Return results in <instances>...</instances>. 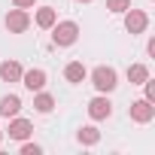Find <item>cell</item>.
Returning a JSON list of instances; mask_svg holds the SVG:
<instances>
[{
    "label": "cell",
    "instance_id": "6da1fadb",
    "mask_svg": "<svg viewBox=\"0 0 155 155\" xmlns=\"http://www.w3.org/2000/svg\"><path fill=\"white\" fill-rule=\"evenodd\" d=\"M79 40V25L76 21H55L52 25V43L55 46H73Z\"/></svg>",
    "mask_w": 155,
    "mask_h": 155
},
{
    "label": "cell",
    "instance_id": "7a4b0ae2",
    "mask_svg": "<svg viewBox=\"0 0 155 155\" xmlns=\"http://www.w3.org/2000/svg\"><path fill=\"white\" fill-rule=\"evenodd\" d=\"M91 85L101 91V94H110L116 85H119V76L113 67H94L91 70Z\"/></svg>",
    "mask_w": 155,
    "mask_h": 155
},
{
    "label": "cell",
    "instance_id": "3957f363",
    "mask_svg": "<svg viewBox=\"0 0 155 155\" xmlns=\"http://www.w3.org/2000/svg\"><path fill=\"white\" fill-rule=\"evenodd\" d=\"M28 28H31V15H28L25 9L15 6V9L6 12V31H9V34H25Z\"/></svg>",
    "mask_w": 155,
    "mask_h": 155
},
{
    "label": "cell",
    "instance_id": "277c9868",
    "mask_svg": "<svg viewBox=\"0 0 155 155\" xmlns=\"http://www.w3.org/2000/svg\"><path fill=\"white\" fill-rule=\"evenodd\" d=\"M146 25H149V15L143 9H131V6L125 9V31L128 34H143Z\"/></svg>",
    "mask_w": 155,
    "mask_h": 155
},
{
    "label": "cell",
    "instance_id": "5b68a950",
    "mask_svg": "<svg viewBox=\"0 0 155 155\" xmlns=\"http://www.w3.org/2000/svg\"><path fill=\"white\" fill-rule=\"evenodd\" d=\"M131 119L137 122V125H146V122H152L155 119V107L143 97V101H134L131 104Z\"/></svg>",
    "mask_w": 155,
    "mask_h": 155
},
{
    "label": "cell",
    "instance_id": "8992f818",
    "mask_svg": "<svg viewBox=\"0 0 155 155\" xmlns=\"http://www.w3.org/2000/svg\"><path fill=\"white\" fill-rule=\"evenodd\" d=\"M110 113H113V104L101 94V97H94L91 104H88V116L94 119V122H104V119H110Z\"/></svg>",
    "mask_w": 155,
    "mask_h": 155
},
{
    "label": "cell",
    "instance_id": "52a82bcc",
    "mask_svg": "<svg viewBox=\"0 0 155 155\" xmlns=\"http://www.w3.org/2000/svg\"><path fill=\"white\" fill-rule=\"evenodd\" d=\"M21 82H25V88L28 91H43V85H46V70H25L21 73Z\"/></svg>",
    "mask_w": 155,
    "mask_h": 155
},
{
    "label": "cell",
    "instance_id": "ba28073f",
    "mask_svg": "<svg viewBox=\"0 0 155 155\" xmlns=\"http://www.w3.org/2000/svg\"><path fill=\"white\" fill-rule=\"evenodd\" d=\"M31 134H34V125H31L28 119L12 116V122H9V137H12V140H28Z\"/></svg>",
    "mask_w": 155,
    "mask_h": 155
},
{
    "label": "cell",
    "instance_id": "9c48e42d",
    "mask_svg": "<svg viewBox=\"0 0 155 155\" xmlns=\"http://www.w3.org/2000/svg\"><path fill=\"white\" fill-rule=\"evenodd\" d=\"M18 110H21V97H18V94H6V97H0V116H3V119L18 116Z\"/></svg>",
    "mask_w": 155,
    "mask_h": 155
},
{
    "label": "cell",
    "instance_id": "30bf717a",
    "mask_svg": "<svg viewBox=\"0 0 155 155\" xmlns=\"http://www.w3.org/2000/svg\"><path fill=\"white\" fill-rule=\"evenodd\" d=\"M21 64L18 61H3V64H0V79H3V82H18L21 79Z\"/></svg>",
    "mask_w": 155,
    "mask_h": 155
},
{
    "label": "cell",
    "instance_id": "8fae6325",
    "mask_svg": "<svg viewBox=\"0 0 155 155\" xmlns=\"http://www.w3.org/2000/svg\"><path fill=\"white\" fill-rule=\"evenodd\" d=\"M64 76H67V82H82L85 79V67H82V61H70L67 67H64Z\"/></svg>",
    "mask_w": 155,
    "mask_h": 155
},
{
    "label": "cell",
    "instance_id": "7c38bea8",
    "mask_svg": "<svg viewBox=\"0 0 155 155\" xmlns=\"http://www.w3.org/2000/svg\"><path fill=\"white\" fill-rule=\"evenodd\" d=\"M146 79H149L146 64H131V67H128V82H131V85H143Z\"/></svg>",
    "mask_w": 155,
    "mask_h": 155
},
{
    "label": "cell",
    "instance_id": "4fadbf2b",
    "mask_svg": "<svg viewBox=\"0 0 155 155\" xmlns=\"http://www.w3.org/2000/svg\"><path fill=\"white\" fill-rule=\"evenodd\" d=\"M76 140H79L82 146H94V143L101 140V131H97L94 125H88V128H79V134H76Z\"/></svg>",
    "mask_w": 155,
    "mask_h": 155
},
{
    "label": "cell",
    "instance_id": "5bb4252c",
    "mask_svg": "<svg viewBox=\"0 0 155 155\" xmlns=\"http://www.w3.org/2000/svg\"><path fill=\"white\" fill-rule=\"evenodd\" d=\"M55 21H58V12H55L52 6H43V9H37V25H40V28H46V31H49Z\"/></svg>",
    "mask_w": 155,
    "mask_h": 155
},
{
    "label": "cell",
    "instance_id": "9a60e30c",
    "mask_svg": "<svg viewBox=\"0 0 155 155\" xmlns=\"http://www.w3.org/2000/svg\"><path fill=\"white\" fill-rule=\"evenodd\" d=\"M34 107H37V113H52V110H55V97L46 94V91H40V94L34 97Z\"/></svg>",
    "mask_w": 155,
    "mask_h": 155
},
{
    "label": "cell",
    "instance_id": "2e32d148",
    "mask_svg": "<svg viewBox=\"0 0 155 155\" xmlns=\"http://www.w3.org/2000/svg\"><path fill=\"white\" fill-rule=\"evenodd\" d=\"M131 6V0H107V9L110 12H125Z\"/></svg>",
    "mask_w": 155,
    "mask_h": 155
},
{
    "label": "cell",
    "instance_id": "e0dca14e",
    "mask_svg": "<svg viewBox=\"0 0 155 155\" xmlns=\"http://www.w3.org/2000/svg\"><path fill=\"white\" fill-rule=\"evenodd\" d=\"M143 88H146V101H149V104H155V82H152V79H146V82H143Z\"/></svg>",
    "mask_w": 155,
    "mask_h": 155
},
{
    "label": "cell",
    "instance_id": "ac0fdd59",
    "mask_svg": "<svg viewBox=\"0 0 155 155\" xmlns=\"http://www.w3.org/2000/svg\"><path fill=\"white\" fill-rule=\"evenodd\" d=\"M21 155H40V146L37 143H25L21 146Z\"/></svg>",
    "mask_w": 155,
    "mask_h": 155
},
{
    "label": "cell",
    "instance_id": "d6986e66",
    "mask_svg": "<svg viewBox=\"0 0 155 155\" xmlns=\"http://www.w3.org/2000/svg\"><path fill=\"white\" fill-rule=\"evenodd\" d=\"M12 3H15L18 9H28V6H34V3H37V0H12Z\"/></svg>",
    "mask_w": 155,
    "mask_h": 155
},
{
    "label": "cell",
    "instance_id": "ffe728a7",
    "mask_svg": "<svg viewBox=\"0 0 155 155\" xmlns=\"http://www.w3.org/2000/svg\"><path fill=\"white\" fill-rule=\"evenodd\" d=\"M76 3H91V0H76Z\"/></svg>",
    "mask_w": 155,
    "mask_h": 155
},
{
    "label": "cell",
    "instance_id": "44dd1931",
    "mask_svg": "<svg viewBox=\"0 0 155 155\" xmlns=\"http://www.w3.org/2000/svg\"><path fill=\"white\" fill-rule=\"evenodd\" d=\"M0 140H3V131H0Z\"/></svg>",
    "mask_w": 155,
    "mask_h": 155
}]
</instances>
